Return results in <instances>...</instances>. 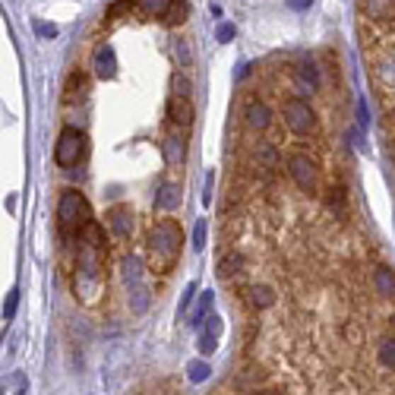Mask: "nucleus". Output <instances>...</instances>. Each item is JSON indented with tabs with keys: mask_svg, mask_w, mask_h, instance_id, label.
<instances>
[{
	"mask_svg": "<svg viewBox=\"0 0 395 395\" xmlns=\"http://www.w3.org/2000/svg\"><path fill=\"white\" fill-rule=\"evenodd\" d=\"M183 247V231L174 219H161L149 231V256H152V269L159 272H171L177 256Z\"/></svg>",
	"mask_w": 395,
	"mask_h": 395,
	"instance_id": "obj_1",
	"label": "nucleus"
},
{
	"mask_svg": "<svg viewBox=\"0 0 395 395\" xmlns=\"http://www.w3.org/2000/svg\"><path fill=\"white\" fill-rule=\"evenodd\" d=\"M88 222L92 219H88L86 196L76 193V190H64V196H60V202H57V224H60V237H64L67 247H70L76 237H83Z\"/></svg>",
	"mask_w": 395,
	"mask_h": 395,
	"instance_id": "obj_2",
	"label": "nucleus"
},
{
	"mask_svg": "<svg viewBox=\"0 0 395 395\" xmlns=\"http://www.w3.org/2000/svg\"><path fill=\"white\" fill-rule=\"evenodd\" d=\"M86 149V136L76 130V127H67L64 133L57 136V149H54V159H57L60 168H73L79 159H83Z\"/></svg>",
	"mask_w": 395,
	"mask_h": 395,
	"instance_id": "obj_3",
	"label": "nucleus"
},
{
	"mask_svg": "<svg viewBox=\"0 0 395 395\" xmlns=\"http://www.w3.org/2000/svg\"><path fill=\"white\" fill-rule=\"evenodd\" d=\"M282 114H285V124H288L291 133L304 136V133H310L313 127H316V114H313V108L304 98H288L285 101V108H282Z\"/></svg>",
	"mask_w": 395,
	"mask_h": 395,
	"instance_id": "obj_4",
	"label": "nucleus"
},
{
	"mask_svg": "<svg viewBox=\"0 0 395 395\" xmlns=\"http://www.w3.org/2000/svg\"><path fill=\"white\" fill-rule=\"evenodd\" d=\"M288 171L294 177V183L304 190V193H313L319 183V171H316V161L310 155H291L288 159Z\"/></svg>",
	"mask_w": 395,
	"mask_h": 395,
	"instance_id": "obj_5",
	"label": "nucleus"
},
{
	"mask_svg": "<svg viewBox=\"0 0 395 395\" xmlns=\"http://www.w3.org/2000/svg\"><path fill=\"white\" fill-rule=\"evenodd\" d=\"M105 219H108V228L114 231V237H120V241L133 237V231H136V215H133L130 206H111Z\"/></svg>",
	"mask_w": 395,
	"mask_h": 395,
	"instance_id": "obj_6",
	"label": "nucleus"
},
{
	"mask_svg": "<svg viewBox=\"0 0 395 395\" xmlns=\"http://www.w3.org/2000/svg\"><path fill=\"white\" fill-rule=\"evenodd\" d=\"M92 70L98 79H114L118 76V54L111 45H98L92 54Z\"/></svg>",
	"mask_w": 395,
	"mask_h": 395,
	"instance_id": "obj_7",
	"label": "nucleus"
},
{
	"mask_svg": "<svg viewBox=\"0 0 395 395\" xmlns=\"http://www.w3.org/2000/svg\"><path fill=\"white\" fill-rule=\"evenodd\" d=\"M294 88L301 95H313L319 88V70L316 64H310V60H304V64L294 67Z\"/></svg>",
	"mask_w": 395,
	"mask_h": 395,
	"instance_id": "obj_8",
	"label": "nucleus"
},
{
	"mask_svg": "<svg viewBox=\"0 0 395 395\" xmlns=\"http://www.w3.org/2000/svg\"><path fill=\"white\" fill-rule=\"evenodd\" d=\"M193 101L190 98H177V95H171V101H168V118H171L174 127H183L187 130L190 124H193Z\"/></svg>",
	"mask_w": 395,
	"mask_h": 395,
	"instance_id": "obj_9",
	"label": "nucleus"
},
{
	"mask_svg": "<svg viewBox=\"0 0 395 395\" xmlns=\"http://www.w3.org/2000/svg\"><path fill=\"white\" fill-rule=\"evenodd\" d=\"M244 120H247V127H250V130H256V133L269 130V124H272L269 105H263V101H250L247 111H244Z\"/></svg>",
	"mask_w": 395,
	"mask_h": 395,
	"instance_id": "obj_10",
	"label": "nucleus"
},
{
	"mask_svg": "<svg viewBox=\"0 0 395 395\" xmlns=\"http://www.w3.org/2000/svg\"><path fill=\"white\" fill-rule=\"evenodd\" d=\"M181 200H183V193L174 181L159 183V193H155V209H159V212H171V209L181 206Z\"/></svg>",
	"mask_w": 395,
	"mask_h": 395,
	"instance_id": "obj_11",
	"label": "nucleus"
},
{
	"mask_svg": "<svg viewBox=\"0 0 395 395\" xmlns=\"http://www.w3.org/2000/svg\"><path fill=\"white\" fill-rule=\"evenodd\" d=\"M161 152H165L168 168H183V161H187V142H183L177 133H171L165 142H161Z\"/></svg>",
	"mask_w": 395,
	"mask_h": 395,
	"instance_id": "obj_12",
	"label": "nucleus"
},
{
	"mask_svg": "<svg viewBox=\"0 0 395 395\" xmlns=\"http://www.w3.org/2000/svg\"><path fill=\"white\" fill-rule=\"evenodd\" d=\"M120 278H124L127 288H133V285L142 282V260L133 253H127L124 260H120Z\"/></svg>",
	"mask_w": 395,
	"mask_h": 395,
	"instance_id": "obj_13",
	"label": "nucleus"
},
{
	"mask_svg": "<svg viewBox=\"0 0 395 395\" xmlns=\"http://www.w3.org/2000/svg\"><path fill=\"white\" fill-rule=\"evenodd\" d=\"M373 288H377V294L392 297L395 294V269H389V265H377V269H373Z\"/></svg>",
	"mask_w": 395,
	"mask_h": 395,
	"instance_id": "obj_14",
	"label": "nucleus"
},
{
	"mask_svg": "<svg viewBox=\"0 0 395 395\" xmlns=\"http://www.w3.org/2000/svg\"><path fill=\"white\" fill-rule=\"evenodd\" d=\"M130 291V310L139 316V313H146L149 310V304H152V291L146 288V282H139V285H133V288H127Z\"/></svg>",
	"mask_w": 395,
	"mask_h": 395,
	"instance_id": "obj_15",
	"label": "nucleus"
},
{
	"mask_svg": "<svg viewBox=\"0 0 395 395\" xmlns=\"http://www.w3.org/2000/svg\"><path fill=\"white\" fill-rule=\"evenodd\" d=\"M171 6H174V0H136V10H139L142 16H152V19L168 16Z\"/></svg>",
	"mask_w": 395,
	"mask_h": 395,
	"instance_id": "obj_16",
	"label": "nucleus"
},
{
	"mask_svg": "<svg viewBox=\"0 0 395 395\" xmlns=\"http://www.w3.org/2000/svg\"><path fill=\"white\" fill-rule=\"evenodd\" d=\"M250 304H253L256 310L272 307V304H275V291H272L269 285H253V288H250Z\"/></svg>",
	"mask_w": 395,
	"mask_h": 395,
	"instance_id": "obj_17",
	"label": "nucleus"
},
{
	"mask_svg": "<svg viewBox=\"0 0 395 395\" xmlns=\"http://www.w3.org/2000/svg\"><path fill=\"white\" fill-rule=\"evenodd\" d=\"M237 272H244V256L241 253H224L219 260V275L231 278V275H237Z\"/></svg>",
	"mask_w": 395,
	"mask_h": 395,
	"instance_id": "obj_18",
	"label": "nucleus"
},
{
	"mask_svg": "<svg viewBox=\"0 0 395 395\" xmlns=\"http://www.w3.org/2000/svg\"><path fill=\"white\" fill-rule=\"evenodd\" d=\"M364 13L370 19H386L392 16V0H364Z\"/></svg>",
	"mask_w": 395,
	"mask_h": 395,
	"instance_id": "obj_19",
	"label": "nucleus"
},
{
	"mask_svg": "<svg viewBox=\"0 0 395 395\" xmlns=\"http://www.w3.org/2000/svg\"><path fill=\"white\" fill-rule=\"evenodd\" d=\"M187 377H190V383H206V379L212 377V367H209L206 360H190Z\"/></svg>",
	"mask_w": 395,
	"mask_h": 395,
	"instance_id": "obj_20",
	"label": "nucleus"
},
{
	"mask_svg": "<svg viewBox=\"0 0 395 395\" xmlns=\"http://www.w3.org/2000/svg\"><path fill=\"white\" fill-rule=\"evenodd\" d=\"M379 364H383L386 370H395V336L379 342Z\"/></svg>",
	"mask_w": 395,
	"mask_h": 395,
	"instance_id": "obj_21",
	"label": "nucleus"
},
{
	"mask_svg": "<svg viewBox=\"0 0 395 395\" xmlns=\"http://www.w3.org/2000/svg\"><path fill=\"white\" fill-rule=\"evenodd\" d=\"M171 92L177 95V98H190V92H193V83H190L187 73H181V70L174 73V76H171Z\"/></svg>",
	"mask_w": 395,
	"mask_h": 395,
	"instance_id": "obj_22",
	"label": "nucleus"
},
{
	"mask_svg": "<svg viewBox=\"0 0 395 395\" xmlns=\"http://www.w3.org/2000/svg\"><path fill=\"white\" fill-rule=\"evenodd\" d=\"M212 301H215V294H212V291H206V294L200 297V307H196V310H193V316H190V323H193V326H202L206 313L212 310Z\"/></svg>",
	"mask_w": 395,
	"mask_h": 395,
	"instance_id": "obj_23",
	"label": "nucleus"
},
{
	"mask_svg": "<svg viewBox=\"0 0 395 395\" xmlns=\"http://www.w3.org/2000/svg\"><path fill=\"white\" fill-rule=\"evenodd\" d=\"M171 54H174V64L177 67H187L190 57H193V54H190V45L183 42V38H174V42H171Z\"/></svg>",
	"mask_w": 395,
	"mask_h": 395,
	"instance_id": "obj_24",
	"label": "nucleus"
},
{
	"mask_svg": "<svg viewBox=\"0 0 395 395\" xmlns=\"http://www.w3.org/2000/svg\"><path fill=\"white\" fill-rule=\"evenodd\" d=\"M16 307H19V291H10V294H6V301H4V319H6V323L16 316Z\"/></svg>",
	"mask_w": 395,
	"mask_h": 395,
	"instance_id": "obj_25",
	"label": "nucleus"
},
{
	"mask_svg": "<svg viewBox=\"0 0 395 395\" xmlns=\"http://www.w3.org/2000/svg\"><path fill=\"white\" fill-rule=\"evenodd\" d=\"M215 345H219V336H212V332H202L200 342H196V348H200V354H212Z\"/></svg>",
	"mask_w": 395,
	"mask_h": 395,
	"instance_id": "obj_26",
	"label": "nucleus"
},
{
	"mask_svg": "<svg viewBox=\"0 0 395 395\" xmlns=\"http://www.w3.org/2000/svg\"><path fill=\"white\" fill-rule=\"evenodd\" d=\"M206 228H209L206 219H200V222H196V228H193V247H196V250H202V247H206Z\"/></svg>",
	"mask_w": 395,
	"mask_h": 395,
	"instance_id": "obj_27",
	"label": "nucleus"
},
{
	"mask_svg": "<svg viewBox=\"0 0 395 395\" xmlns=\"http://www.w3.org/2000/svg\"><path fill=\"white\" fill-rule=\"evenodd\" d=\"M32 25H35V32L42 38H57V25H54V23H42V19H35Z\"/></svg>",
	"mask_w": 395,
	"mask_h": 395,
	"instance_id": "obj_28",
	"label": "nucleus"
},
{
	"mask_svg": "<svg viewBox=\"0 0 395 395\" xmlns=\"http://www.w3.org/2000/svg\"><path fill=\"white\" fill-rule=\"evenodd\" d=\"M133 6H136V4H130V0H118V4L108 6V16H111V19H120V13L133 10Z\"/></svg>",
	"mask_w": 395,
	"mask_h": 395,
	"instance_id": "obj_29",
	"label": "nucleus"
},
{
	"mask_svg": "<svg viewBox=\"0 0 395 395\" xmlns=\"http://www.w3.org/2000/svg\"><path fill=\"white\" fill-rule=\"evenodd\" d=\"M193 294H196V285H187V291H183V297H181V307H177V313H187L190 310V304H193Z\"/></svg>",
	"mask_w": 395,
	"mask_h": 395,
	"instance_id": "obj_30",
	"label": "nucleus"
},
{
	"mask_svg": "<svg viewBox=\"0 0 395 395\" xmlns=\"http://www.w3.org/2000/svg\"><path fill=\"white\" fill-rule=\"evenodd\" d=\"M183 13H187V4H174L171 6V13H168V23H181V19H187V16H183Z\"/></svg>",
	"mask_w": 395,
	"mask_h": 395,
	"instance_id": "obj_31",
	"label": "nucleus"
},
{
	"mask_svg": "<svg viewBox=\"0 0 395 395\" xmlns=\"http://www.w3.org/2000/svg\"><path fill=\"white\" fill-rule=\"evenodd\" d=\"M379 76H383L386 83H395V60H383V67H379Z\"/></svg>",
	"mask_w": 395,
	"mask_h": 395,
	"instance_id": "obj_32",
	"label": "nucleus"
},
{
	"mask_svg": "<svg viewBox=\"0 0 395 395\" xmlns=\"http://www.w3.org/2000/svg\"><path fill=\"white\" fill-rule=\"evenodd\" d=\"M329 209H338V212H345V196H342V190H329Z\"/></svg>",
	"mask_w": 395,
	"mask_h": 395,
	"instance_id": "obj_33",
	"label": "nucleus"
},
{
	"mask_svg": "<svg viewBox=\"0 0 395 395\" xmlns=\"http://www.w3.org/2000/svg\"><path fill=\"white\" fill-rule=\"evenodd\" d=\"M215 38H219V42H231V38H234V25H231V23H222L219 32H215Z\"/></svg>",
	"mask_w": 395,
	"mask_h": 395,
	"instance_id": "obj_34",
	"label": "nucleus"
},
{
	"mask_svg": "<svg viewBox=\"0 0 395 395\" xmlns=\"http://www.w3.org/2000/svg\"><path fill=\"white\" fill-rule=\"evenodd\" d=\"M357 120H360V124H367V105H364V98L357 101Z\"/></svg>",
	"mask_w": 395,
	"mask_h": 395,
	"instance_id": "obj_35",
	"label": "nucleus"
},
{
	"mask_svg": "<svg viewBox=\"0 0 395 395\" xmlns=\"http://www.w3.org/2000/svg\"><path fill=\"white\" fill-rule=\"evenodd\" d=\"M209 319H212V323H209V332H212V336H219V332H222V323H219V316H209Z\"/></svg>",
	"mask_w": 395,
	"mask_h": 395,
	"instance_id": "obj_36",
	"label": "nucleus"
},
{
	"mask_svg": "<svg viewBox=\"0 0 395 395\" xmlns=\"http://www.w3.org/2000/svg\"><path fill=\"white\" fill-rule=\"evenodd\" d=\"M288 6H294V10H307L310 0H288Z\"/></svg>",
	"mask_w": 395,
	"mask_h": 395,
	"instance_id": "obj_37",
	"label": "nucleus"
},
{
	"mask_svg": "<svg viewBox=\"0 0 395 395\" xmlns=\"http://www.w3.org/2000/svg\"><path fill=\"white\" fill-rule=\"evenodd\" d=\"M260 395H282V392H260Z\"/></svg>",
	"mask_w": 395,
	"mask_h": 395,
	"instance_id": "obj_38",
	"label": "nucleus"
}]
</instances>
